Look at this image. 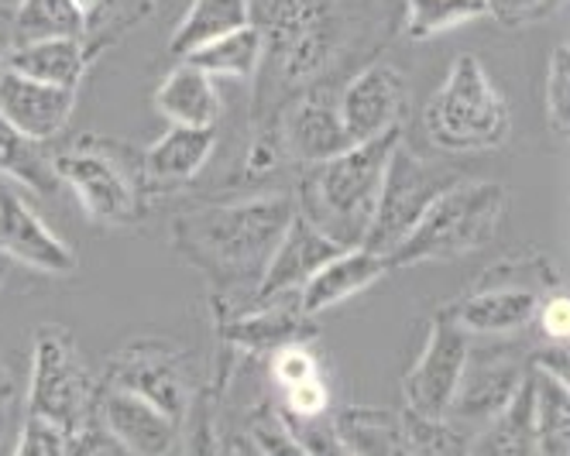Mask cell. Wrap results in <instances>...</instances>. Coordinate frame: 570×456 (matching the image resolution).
<instances>
[{"label": "cell", "instance_id": "cell-1", "mask_svg": "<svg viewBox=\"0 0 570 456\" xmlns=\"http://www.w3.org/2000/svg\"><path fill=\"white\" fill-rule=\"evenodd\" d=\"M252 24L262 31L255 72V135H275L282 107L334 90V79L357 72L395 28L392 0H252ZM278 138V135H275Z\"/></svg>", "mask_w": 570, "mask_h": 456}, {"label": "cell", "instance_id": "cell-2", "mask_svg": "<svg viewBox=\"0 0 570 456\" xmlns=\"http://www.w3.org/2000/svg\"><path fill=\"white\" fill-rule=\"evenodd\" d=\"M296 217V199L265 192L237 202L199 206L173 220V247L183 261L207 275L217 299L255 293L265 265Z\"/></svg>", "mask_w": 570, "mask_h": 456}, {"label": "cell", "instance_id": "cell-3", "mask_svg": "<svg viewBox=\"0 0 570 456\" xmlns=\"http://www.w3.org/2000/svg\"><path fill=\"white\" fill-rule=\"evenodd\" d=\"M399 141L402 128H392L372 141L347 145L327 161L306 165V176L299 179L296 214L306 217L320 234H327L334 244H341L344 251L361 247L375 217L389 155Z\"/></svg>", "mask_w": 570, "mask_h": 456}, {"label": "cell", "instance_id": "cell-4", "mask_svg": "<svg viewBox=\"0 0 570 456\" xmlns=\"http://www.w3.org/2000/svg\"><path fill=\"white\" fill-rule=\"evenodd\" d=\"M59 182L72 189L83 214L100 227H131L145 220L151 202V179L145 155L125 141L83 135L72 148L52 155Z\"/></svg>", "mask_w": 570, "mask_h": 456}, {"label": "cell", "instance_id": "cell-5", "mask_svg": "<svg viewBox=\"0 0 570 456\" xmlns=\"http://www.w3.org/2000/svg\"><path fill=\"white\" fill-rule=\"evenodd\" d=\"M509 210V192L499 182L461 179L440 192L420 224L389 255L392 268H413L426 261H458L492 244Z\"/></svg>", "mask_w": 570, "mask_h": 456}, {"label": "cell", "instance_id": "cell-6", "mask_svg": "<svg viewBox=\"0 0 570 456\" xmlns=\"http://www.w3.org/2000/svg\"><path fill=\"white\" fill-rule=\"evenodd\" d=\"M423 131L443 151H488L509 141L512 110L478 56H461L426 100Z\"/></svg>", "mask_w": 570, "mask_h": 456}, {"label": "cell", "instance_id": "cell-7", "mask_svg": "<svg viewBox=\"0 0 570 456\" xmlns=\"http://www.w3.org/2000/svg\"><path fill=\"white\" fill-rule=\"evenodd\" d=\"M560 288L557 268L543 255H519L481 271L458 303L443 313L468 337H512L533 326L540 303Z\"/></svg>", "mask_w": 570, "mask_h": 456}, {"label": "cell", "instance_id": "cell-8", "mask_svg": "<svg viewBox=\"0 0 570 456\" xmlns=\"http://www.w3.org/2000/svg\"><path fill=\"white\" fill-rule=\"evenodd\" d=\"M100 381L66 326H42L35 337L28 416H42L83 439L97 429Z\"/></svg>", "mask_w": 570, "mask_h": 456}, {"label": "cell", "instance_id": "cell-9", "mask_svg": "<svg viewBox=\"0 0 570 456\" xmlns=\"http://www.w3.org/2000/svg\"><path fill=\"white\" fill-rule=\"evenodd\" d=\"M461 179H464L461 172L443 169L436 161H423L416 151H410L399 141L389 155L382 192L375 202V217H372L368 237H364L361 247L389 258L395 247L410 237V230L420 224V217L430 210V202Z\"/></svg>", "mask_w": 570, "mask_h": 456}, {"label": "cell", "instance_id": "cell-10", "mask_svg": "<svg viewBox=\"0 0 570 456\" xmlns=\"http://www.w3.org/2000/svg\"><path fill=\"white\" fill-rule=\"evenodd\" d=\"M104 385L141 395L145 402H151L158 412H166L176 423L186 419L193 395H196L186 350L169 340H155V337L120 347L107 364Z\"/></svg>", "mask_w": 570, "mask_h": 456}, {"label": "cell", "instance_id": "cell-11", "mask_svg": "<svg viewBox=\"0 0 570 456\" xmlns=\"http://www.w3.org/2000/svg\"><path fill=\"white\" fill-rule=\"evenodd\" d=\"M471 354V337L443 309L430 323V337L410 375L402 378L405 412L423 419H443L461 385L464 364Z\"/></svg>", "mask_w": 570, "mask_h": 456}, {"label": "cell", "instance_id": "cell-12", "mask_svg": "<svg viewBox=\"0 0 570 456\" xmlns=\"http://www.w3.org/2000/svg\"><path fill=\"white\" fill-rule=\"evenodd\" d=\"M529 360L505 347H471L461 385L454 402L446 408V423H454L461 433L474 436L484 423H492L499 412L515 398L519 385L525 381Z\"/></svg>", "mask_w": 570, "mask_h": 456}, {"label": "cell", "instance_id": "cell-13", "mask_svg": "<svg viewBox=\"0 0 570 456\" xmlns=\"http://www.w3.org/2000/svg\"><path fill=\"white\" fill-rule=\"evenodd\" d=\"M97 426L114 449L128 456H179L183 423L169 419L135 391L100 381Z\"/></svg>", "mask_w": 570, "mask_h": 456}, {"label": "cell", "instance_id": "cell-14", "mask_svg": "<svg viewBox=\"0 0 570 456\" xmlns=\"http://www.w3.org/2000/svg\"><path fill=\"white\" fill-rule=\"evenodd\" d=\"M405 107V79L389 62H368L347 76L337 93V117L351 145L372 141L399 128Z\"/></svg>", "mask_w": 570, "mask_h": 456}, {"label": "cell", "instance_id": "cell-15", "mask_svg": "<svg viewBox=\"0 0 570 456\" xmlns=\"http://www.w3.org/2000/svg\"><path fill=\"white\" fill-rule=\"evenodd\" d=\"M0 255L49 278H66L76 271L72 244L62 240L11 186H0Z\"/></svg>", "mask_w": 570, "mask_h": 456}, {"label": "cell", "instance_id": "cell-16", "mask_svg": "<svg viewBox=\"0 0 570 456\" xmlns=\"http://www.w3.org/2000/svg\"><path fill=\"white\" fill-rule=\"evenodd\" d=\"M275 135L285 151L299 165H316L341 155L351 141L337 117V93L334 90H309L282 107L275 120Z\"/></svg>", "mask_w": 570, "mask_h": 456}, {"label": "cell", "instance_id": "cell-17", "mask_svg": "<svg viewBox=\"0 0 570 456\" xmlns=\"http://www.w3.org/2000/svg\"><path fill=\"white\" fill-rule=\"evenodd\" d=\"M341 251H344L341 244H334L327 234H320L306 217L296 214L289 220V227H285L282 240L275 244V251L265 265V275L252 293V303L265 306L272 299L296 293V288H303L323 265H327L331 258H337Z\"/></svg>", "mask_w": 570, "mask_h": 456}, {"label": "cell", "instance_id": "cell-18", "mask_svg": "<svg viewBox=\"0 0 570 456\" xmlns=\"http://www.w3.org/2000/svg\"><path fill=\"white\" fill-rule=\"evenodd\" d=\"M76 93L79 90L38 82L14 69H0V117L31 141L49 145L66 131L76 110Z\"/></svg>", "mask_w": 570, "mask_h": 456}, {"label": "cell", "instance_id": "cell-19", "mask_svg": "<svg viewBox=\"0 0 570 456\" xmlns=\"http://www.w3.org/2000/svg\"><path fill=\"white\" fill-rule=\"evenodd\" d=\"M214 316H217L220 344H227L230 350H244V354H275L278 347L313 344L320 337L313 316H306L299 303L272 299L240 316L220 313V309H214Z\"/></svg>", "mask_w": 570, "mask_h": 456}, {"label": "cell", "instance_id": "cell-20", "mask_svg": "<svg viewBox=\"0 0 570 456\" xmlns=\"http://www.w3.org/2000/svg\"><path fill=\"white\" fill-rule=\"evenodd\" d=\"M385 271H392L385 255L368 251V247H347V251L331 258L299 288V306L306 316L334 309V306L347 303L351 296L364 293L368 285H375Z\"/></svg>", "mask_w": 570, "mask_h": 456}, {"label": "cell", "instance_id": "cell-21", "mask_svg": "<svg viewBox=\"0 0 570 456\" xmlns=\"http://www.w3.org/2000/svg\"><path fill=\"white\" fill-rule=\"evenodd\" d=\"M155 110L173 128H217L224 100L214 76L179 59V66L155 90Z\"/></svg>", "mask_w": 570, "mask_h": 456}, {"label": "cell", "instance_id": "cell-22", "mask_svg": "<svg viewBox=\"0 0 570 456\" xmlns=\"http://www.w3.org/2000/svg\"><path fill=\"white\" fill-rule=\"evenodd\" d=\"M217 148V128H169L155 145H148L145 172L151 186H183L196 179Z\"/></svg>", "mask_w": 570, "mask_h": 456}, {"label": "cell", "instance_id": "cell-23", "mask_svg": "<svg viewBox=\"0 0 570 456\" xmlns=\"http://www.w3.org/2000/svg\"><path fill=\"white\" fill-rule=\"evenodd\" d=\"M94 56L87 49L83 38H42V41H24L14 46L8 56V69L38 79V82H52V87L79 90Z\"/></svg>", "mask_w": 570, "mask_h": 456}, {"label": "cell", "instance_id": "cell-24", "mask_svg": "<svg viewBox=\"0 0 570 456\" xmlns=\"http://www.w3.org/2000/svg\"><path fill=\"white\" fill-rule=\"evenodd\" d=\"M334 426L354 456H416L410 433L389 408L347 405L334 416Z\"/></svg>", "mask_w": 570, "mask_h": 456}, {"label": "cell", "instance_id": "cell-25", "mask_svg": "<svg viewBox=\"0 0 570 456\" xmlns=\"http://www.w3.org/2000/svg\"><path fill=\"white\" fill-rule=\"evenodd\" d=\"M468 456H540L533 433V395H529V370L515 398L499 412L492 423H484L471 443Z\"/></svg>", "mask_w": 570, "mask_h": 456}, {"label": "cell", "instance_id": "cell-26", "mask_svg": "<svg viewBox=\"0 0 570 456\" xmlns=\"http://www.w3.org/2000/svg\"><path fill=\"white\" fill-rule=\"evenodd\" d=\"M529 395H533V433L540 456H567L570 449V395L567 378L529 360Z\"/></svg>", "mask_w": 570, "mask_h": 456}, {"label": "cell", "instance_id": "cell-27", "mask_svg": "<svg viewBox=\"0 0 570 456\" xmlns=\"http://www.w3.org/2000/svg\"><path fill=\"white\" fill-rule=\"evenodd\" d=\"M244 24H252V0H193L169 41V52L176 59H186L199 46L224 38Z\"/></svg>", "mask_w": 570, "mask_h": 456}, {"label": "cell", "instance_id": "cell-28", "mask_svg": "<svg viewBox=\"0 0 570 456\" xmlns=\"http://www.w3.org/2000/svg\"><path fill=\"white\" fill-rule=\"evenodd\" d=\"M0 179H11L38 196H56L62 189L46 145L14 131L4 117H0Z\"/></svg>", "mask_w": 570, "mask_h": 456}, {"label": "cell", "instance_id": "cell-29", "mask_svg": "<svg viewBox=\"0 0 570 456\" xmlns=\"http://www.w3.org/2000/svg\"><path fill=\"white\" fill-rule=\"evenodd\" d=\"M227 357L217 350V370L207 381V388H199L193 395V405L183 419V443L179 456H224V433H220V398L227 385Z\"/></svg>", "mask_w": 570, "mask_h": 456}, {"label": "cell", "instance_id": "cell-30", "mask_svg": "<svg viewBox=\"0 0 570 456\" xmlns=\"http://www.w3.org/2000/svg\"><path fill=\"white\" fill-rule=\"evenodd\" d=\"M183 62L203 69L207 76H227V79H255L262 62V31L255 24H244L224 38H214L207 46L189 52Z\"/></svg>", "mask_w": 570, "mask_h": 456}, {"label": "cell", "instance_id": "cell-31", "mask_svg": "<svg viewBox=\"0 0 570 456\" xmlns=\"http://www.w3.org/2000/svg\"><path fill=\"white\" fill-rule=\"evenodd\" d=\"M87 18V49L97 59L104 49L117 46L128 31L151 18L155 0H76Z\"/></svg>", "mask_w": 570, "mask_h": 456}, {"label": "cell", "instance_id": "cell-32", "mask_svg": "<svg viewBox=\"0 0 570 456\" xmlns=\"http://www.w3.org/2000/svg\"><path fill=\"white\" fill-rule=\"evenodd\" d=\"M87 38V18L76 0H21L14 4V41Z\"/></svg>", "mask_w": 570, "mask_h": 456}, {"label": "cell", "instance_id": "cell-33", "mask_svg": "<svg viewBox=\"0 0 570 456\" xmlns=\"http://www.w3.org/2000/svg\"><path fill=\"white\" fill-rule=\"evenodd\" d=\"M474 18H484V0H405L402 28L413 41H426Z\"/></svg>", "mask_w": 570, "mask_h": 456}, {"label": "cell", "instance_id": "cell-34", "mask_svg": "<svg viewBox=\"0 0 570 456\" xmlns=\"http://www.w3.org/2000/svg\"><path fill=\"white\" fill-rule=\"evenodd\" d=\"M402 426L410 433L416 456H468L471 436L461 433L454 423L423 419V416H413V412H402Z\"/></svg>", "mask_w": 570, "mask_h": 456}, {"label": "cell", "instance_id": "cell-35", "mask_svg": "<svg viewBox=\"0 0 570 456\" xmlns=\"http://www.w3.org/2000/svg\"><path fill=\"white\" fill-rule=\"evenodd\" d=\"M278 412V419L285 423V429H289L296 436V443L306 449V456H354L344 443V436L337 433L334 426V416L331 412H323V416H289V412Z\"/></svg>", "mask_w": 570, "mask_h": 456}, {"label": "cell", "instance_id": "cell-36", "mask_svg": "<svg viewBox=\"0 0 570 456\" xmlns=\"http://www.w3.org/2000/svg\"><path fill=\"white\" fill-rule=\"evenodd\" d=\"M83 443H87V436L76 439L62 426H56L42 416H24L11 456H76L83 449Z\"/></svg>", "mask_w": 570, "mask_h": 456}, {"label": "cell", "instance_id": "cell-37", "mask_svg": "<svg viewBox=\"0 0 570 456\" xmlns=\"http://www.w3.org/2000/svg\"><path fill=\"white\" fill-rule=\"evenodd\" d=\"M547 120H550V135L567 138L570 131V49L560 46L550 56L547 69Z\"/></svg>", "mask_w": 570, "mask_h": 456}, {"label": "cell", "instance_id": "cell-38", "mask_svg": "<svg viewBox=\"0 0 570 456\" xmlns=\"http://www.w3.org/2000/svg\"><path fill=\"white\" fill-rule=\"evenodd\" d=\"M248 439L258 456H306V449L296 443L289 429H285V423L278 419V412L272 405L258 408V416L252 419V429H248Z\"/></svg>", "mask_w": 570, "mask_h": 456}, {"label": "cell", "instance_id": "cell-39", "mask_svg": "<svg viewBox=\"0 0 570 456\" xmlns=\"http://www.w3.org/2000/svg\"><path fill=\"white\" fill-rule=\"evenodd\" d=\"M268 370H272V385L282 391L289 385H299L306 378L323 375L316 354L309 350V344H289V347H278L275 354H268Z\"/></svg>", "mask_w": 570, "mask_h": 456}, {"label": "cell", "instance_id": "cell-40", "mask_svg": "<svg viewBox=\"0 0 570 456\" xmlns=\"http://www.w3.org/2000/svg\"><path fill=\"white\" fill-rule=\"evenodd\" d=\"M560 8H563V0H484V14H492L509 31L540 24Z\"/></svg>", "mask_w": 570, "mask_h": 456}, {"label": "cell", "instance_id": "cell-41", "mask_svg": "<svg viewBox=\"0 0 570 456\" xmlns=\"http://www.w3.org/2000/svg\"><path fill=\"white\" fill-rule=\"evenodd\" d=\"M278 395V408L289 412V416H323V412H331V388L323 375L282 388Z\"/></svg>", "mask_w": 570, "mask_h": 456}, {"label": "cell", "instance_id": "cell-42", "mask_svg": "<svg viewBox=\"0 0 570 456\" xmlns=\"http://www.w3.org/2000/svg\"><path fill=\"white\" fill-rule=\"evenodd\" d=\"M543 337L550 344H567V334H570V303H567V293L563 288H557V293H550L540 309H537V319H533Z\"/></svg>", "mask_w": 570, "mask_h": 456}, {"label": "cell", "instance_id": "cell-43", "mask_svg": "<svg viewBox=\"0 0 570 456\" xmlns=\"http://www.w3.org/2000/svg\"><path fill=\"white\" fill-rule=\"evenodd\" d=\"M14 408H18V381L11 364L0 357V443H4L11 423H14Z\"/></svg>", "mask_w": 570, "mask_h": 456}, {"label": "cell", "instance_id": "cell-44", "mask_svg": "<svg viewBox=\"0 0 570 456\" xmlns=\"http://www.w3.org/2000/svg\"><path fill=\"white\" fill-rule=\"evenodd\" d=\"M14 4L0 0V69H8V56L14 52Z\"/></svg>", "mask_w": 570, "mask_h": 456}, {"label": "cell", "instance_id": "cell-45", "mask_svg": "<svg viewBox=\"0 0 570 456\" xmlns=\"http://www.w3.org/2000/svg\"><path fill=\"white\" fill-rule=\"evenodd\" d=\"M76 456H117V449L107 443V436L100 433V426L87 436V443H83V449H79Z\"/></svg>", "mask_w": 570, "mask_h": 456}, {"label": "cell", "instance_id": "cell-46", "mask_svg": "<svg viewBox=\"0 0 570 456\" xmlns=\"http://www.w3.org/2000/svg\"><path fill=\"white\" fill-rule=\"evenodd\" d=\"M0 261H4V255H0ZM0 281H4V265H0Z\"/></svg>", "mask_w": 570, "mask_h": 456}]
</instances>
